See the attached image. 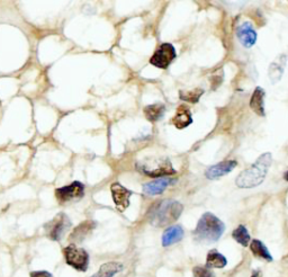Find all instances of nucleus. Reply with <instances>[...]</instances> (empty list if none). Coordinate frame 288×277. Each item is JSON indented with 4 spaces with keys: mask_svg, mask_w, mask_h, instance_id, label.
Here are the masks:
<instances>
[{
    "mask_svg": "<svg viewBox=\"0 0 288 277\" xmlns=\"http://www.w3.org/2000/svg\"><path fill=\"white\" fill-rule=\"evenodd\" d=\"M272 153L267 152L261 155L254 165L238 176L236 184L240 188H254L264 183L268 170L272 166Z\"/></svg>",
    "mask_w": 288,
    "mask_h": 277,
    "instance_id": "obj_1",
    "label": "nucleus"
},
{
    "mask_svg": "<svg viewBox=\"0 0 288 277\" xmlns=\"http://www.w3.org/2000/svg\"><path fill=\"white\" fill-rule=\"evenodd\" d=\"M225 231V226L214 214L207 212L202 215L193 235L199 243L212 244L216 243Z\"/></svg>",
    "mask_w": 288,
    "mask_h": 277,
    "instance_id": "obj_2",
    "label": "nucleus"
},
{
    "mask_svg": "<svg viewBox=\"0 0 288 277\" xmlns=\"http://www.w3.org/2000/svg\"><path fill=\"white\" fill-rule=\"evenodd\" d=\"M184 206L181 203L174 200H165L153 206L149 215L150 223L154 227L162 228L169 226L183 213Z\"/></svg>",
    "mask_w": 288,
    "mask_h": 277,
    "instance_id": "obj_3",
    "label": "nucleus"
},
{
    "mask_svg": "<svg viewBox=\"0 0 288 277\" xmlns=\"http://www.w3.org/2000/svg\"><path fill=\"white\" fill-rule=\"evenodd\" d=\"M65 263L79 272H86L89 265V255L85 249L72 244L63 249Z\"/></svg>",
    "mask_w": 288,
    "mask_h": 277,
    "instance_id": "obj_4",
    "label": "nucleus"
},
{
    "mask_svg": "<svg viewBox=\"0 0 288 277\" xmlns=\"http://www.w3.org/2000/svg\"><path fill=\"white\" fill-rule=\"evenodd\" d=\"M137 169L144 175L149 176V177L157 178H162V176L176 174V170L174 169V167H172L171 162L168 158H165V159H161L159 161L150 160L148 162H144V164H140L137 166Z\"/></svg>",
    "mask_w": 288,
    "mask_h": 277,
    "instance_id": "obj_5",
    "label": "nucleus"
},
{
    "mask_svg": "<svg viewBox=\"0 0 288 277\" xmlns=\"http://www.w3.org/2000/svg\"><path fill=\"white\" fill-rule=\"evenodd\" d=\"M177 58V52L174 45L170 43H163L158 47L154 54L150 59V63L153 67L167 69L171 64L172 61Z\"/></svg>",
    "mask_w": 288,
    "mask_h": 277,
    "instance_id": "obj_6",
    "label": "nucleus"
},
{
    "mask_svg": "<svg viewBox=\"0 0 288 277\" xmlns=\"http://www.w3.org/2000/svg\"><path fill=\"white\" fill-rule=\"evenodd\" d=\"M71 227L69 218L64 213L57 214L56 217L45 224L46 235L50 239L59 241Z\"/></svg>",
    "mask_w": 288,
    "mask_h": 277,
    "instance_id": "obj_7",
    "label": "nucleus"
},
{
    "mask_svg": "<svg viewBox=\"0 0 288 277\" xmlns=\"http://www.w3.org/2000/svg\"><path fill=\"white\" fill-rule=\"evenodd\" d=\"M85 195V186L80 182H73L68 186L57 188L55 191V197L60 203L80 200Z\"/></svg>",
    "mask_w": 288,
    "mask_h": 277,
    "instance_id": "obj_8",
    "label": "nucleus"
},
{
    "mask_svg": "<svg viewBox=\"0 0 288 277\" xmlns=\"http://www.w3.org/2000/svg\"><path fill=\"white\" fill-rule=\"evenodd\" d=\"M110 192H112L113 201L118 211H125L130 206V197L133 193L128 191L127 188L122 186L119 183H114L110 186Z\"/></svg>",
    "mask_w": 288,
    "mask_h": 277,
    "instance_id": "obj_9",
    "label": "nucleus"
},
{
    "mask_svg": "<svg viewBox=\"0 0 288 277\" xmlns=\"http://www.w3.org/2000/svg\"><path fill=\"white\" fill-rule=\"evenodd\" d=\"M237 36L239 41L246 49H250L256 44L258 34H257L254 26L249 21H245L237 28Z\"/></svg>",
    "mask_w": 288,
    "mask_h": 277,
    "instance_id": "obj_10",
    "label": "nucleus"
},
{
    "mask_svg": "<svg viewBox=\"0 0 288 277\" xmlns=\"http://www.w3.org/2000/svg\"><path fill=\"white\" fill-rule=\"evenodd\" d=\"M238 162L236 160H228L220 162L214 166L208 167L205 171V176L208 179H218L222 176H225L231 173V171L236 168Z\"/></svg>",
    "mask_w": 288,
    "mask_h": 277,
    "instance_id": "obj_11",
    "label": "nucleus"
},
{
    "mask_svg": "<svg viewBox=\"0 0 288 277\" xmlns=\"http://www.w3.org/2000/svg\"><path fill=\"white\" fill-rule=\"evenodd\" d=\"M176 183L175 179L169 178V177H162V178H158L153 182H150L143 185V192L144 194L150 195V196H154V195H159L162 194L168 187Z\"/></svg>",
    "mask_w": 288,
    "mask_h": 277,
    "instance_id": "obj_12",
    "label": "nucleus"
},
{
    "mask_svg": "<svg viewBox=\"0 0 288 277\" xmlns=\"http://www.w3.org/2000/svg\"><path fill=\"white\" fill-rule=\"evenodd\" d=\"M286 63H287V58H286V55H284V54L279 55L276 60L270 63L268 74H269V79L272 80L273 83H277L279 80H281L284 74V71H285Z\"/></svg>",
    "mask_w": 288,
    "mask_h": 277,
    "instance_id": "obj_13",
    "label": "nucleus"
},
{
    "mask_svg": "<svg viewBox=\"0 0 288 277\" xmlns=\"http://www.w3.org/2000/svg\"><path fill=\"white\" fill-rule=\"evenodd\" d=\"M192 123L193 117L189 108L184 106V105H181V106H179L178 109H177L176 115L172 118V124L176 126V129L184 130L192 124Z\"/></svg>",
    "mask_w": 288,
    "mask_h": 277,
    "instance_id": "obj_14",
    "label": "nucleus"
},
{
    "mask_svg": "<svg viewBox=\"0 0 288 277\" xmlns=\"http://www.w3.org/2000/svg\"><path fill=\"white\" fill-rule=\"evenodd\" d=\"M265 97L266 91L261 87H257L254 94L251 96L250 99V107L257 115L265 116L266 109H265Z\"/></svg>",
    "mask_w": 288,
    "mask_h": 277,
    "instance_id": "obj_15",
    "label": "nucleus"
},
{
    "mask_svg": "<svg viewBox=\"0 0 288 277\" xmlns=\"http://www.w3.org/2000/svg\"><path fill=\"white\" fill-rule=\"evenodd\" d=\"M184 238V229L180 226H174L168 228L163 232L162 236V246L163 247H169L171 245H175Z\"/></svg>",
    "mask_w": 288,
    "mask_h": 277,
    "instance_id": "obj_16",
    "label": "nucleus"
},
{
    "mask_svg": "<svg viewBox=\"0 0 288 277\" xmlns=\"http://www.w3.org/2000/svg\"><path fill=\"white\" fill-rule=\"evenodd\" d=\"M95 228H96V223L94 221L88 220V221L82 222L81 224H79L76 229H74L69 239L70 241H73V243H80V241L85 239Z\"/></svg>",
    "mask_w": 288,
    "mask_h": 277,
    "instance_id": "obj_17",
    "label": "nucleus"
},
{
    "mask_svg": "<svg viewBox=\"0 0 288 277\" xmlns=\"http://www.w3.org/2000/svg\"><path fill=\"white\" fill-rule=\"evenodd\" d=\"M228 265V261L218 250L213 249L207 255L206 267L208 268H224Z\"/></svg>",
    "mask_w": 288,
    "mask_h": 277,
    "instance_id": "obj_18",
    "label": "nucleus"
},
{
    "mask_svg": "<svg viewBox=\"0 0 288 277\" xmlns=\"http://www.w3.org/2000/svg\"><path fill=\"white\" fill-rule=\"evenodd\" d=\"M123 271V265L119 263H107L101 265L99 271L91 277H114L117 273Z\"/></svg>",
    "mask_w": 288,
    "mask_h": 277,
    "instance_id": "obj_19",
    "label": "nucleus"
},
{
    "mask_svg": "<svg viewBox=\"0 0 288 277\" xmlns=\"http://www.w3.org/2000/svg\"><path fill=\"white\" fill-rule=\"evenodd\" d=\"M165 112L166 107L163 104H152L144 108L145 117H147L150 122H157L161 120L163 115H165Z\"/></svg>",
    "mask_w": 288,
    "mask_h": 277,
    "instance_id": "obj_20",
    "label": "nucleus"
},
{
    "mask_svg": "<svg viewBox=\"0 0 288 277\" xmlns=\"http://www.w3.org/2000/svg\"><path fill=\"white\" fill-rule=\"evenodd\" d=\"M250 249L256 257L265 259V261H268V262L273 261V257H272V255H270L268 248L266 247L264 243H261L260 240H257V239L252 240L250 244Z\"/></svg>",
    "mask_w": 288,
    "mask_h": 277,
    "instance_id": "obj_21",
    "label": "nucleus"
},
{
    "mask_svg": "<svg viewBox=\"0 0 288 277\" xmlns=\"http://www.w3.org/2000/svg\"><path fill=\"white\" fill-rule=\"evenodd\" d=\"M232 237L237 243L243 246V247H248V245L250 243V235L245 226H239L236 230L233 231Z\"/></svg>",
    "mask_w": 288,
    "mask_h": 277,
    "instance_id": "obj_22",
    "label": "nucleus"
},
{
    "mask_svg": "<svg viewBox=\"0 0 288 277\" xmlns=\"http://www.w3.org/2000/svg\"><path fill=\"white\" fill-rule=\"evenodd\" d=\"M203 95H204V90L201 89V88H196V89L189 90V91H180L179 92V97L181 100H185V102H188V103H192V104L198 103Z\"/></svg>",
    "mask_w": 288,
    "mask_h": 277,
    "instance_id": "obj_23",
    "label": "nucleus"
},
{
    "mask_svg": "<svg viewBox=\"0 0 288 277\" xmlns=\"http://www.w3.org/2000/svg\"><path fill=\"white\" fill-rule=\"evenodd\" d=\"M193 277H215V274L206 266H196L193 270Z\"/></svg>",
    "mask_w": 288,
    "mask_h": 277,
    "instance_id": "obj_24",
    "label": "nucleus"
},
{
    "mask_svg": "<svg viewBox=\"0 0 288 277\" xmlns=\"http://www.w3.org/2000/svg\"><path fill=\"white\" fill-rule=\"evenodd\" d=\"M30 277H53L50 273L45 271H38L30 273Z\"/></svg>",
    "mask_w": 288,
    "mask_h": 277,
    "instance_id": "obj_25",
    "label": "nucleus"
},
{
    "mask_svg": "<svg viewBox=\"0 0 288 277\" xmlns=\"http://www.w3.org/2000/svg\"><path fill=\"white\" fill-rule=\"evenodd\" d=\"M284 179H285L286 182H288V171H286V173L284 174Z\"/></svg>",
    "mask_w": 288,
    "mask_h": 277,
    "instance_id": "obj_26",
    "label": "nucleus"
}]
</instances>
